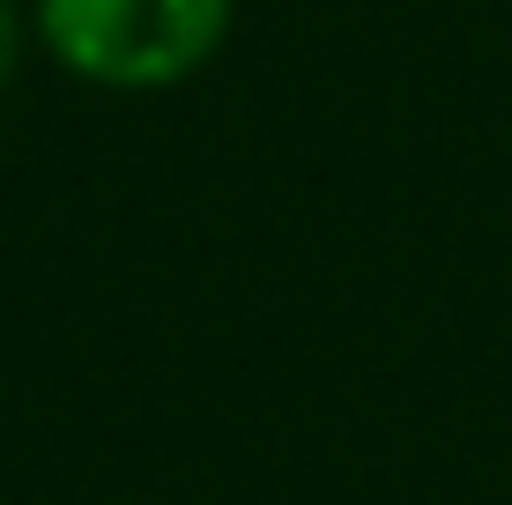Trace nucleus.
I'll list each match as a JSON object with an SVG mask.
<instances>
[{
	"label": "nucleus",
	"mask_w": 512,
	"mask_h": 505,
	"mask_svg": "<svg viewBox=\"0 0 512 505\" xmlns=\"http://www.w3.org/2000/svg\"><path fill=\"white\" fill-rule=\"evenodd\" d=\"M38 30L97 90H171L231 38V0H38Z\"/></svg>",
	"instance_id": "nucleus-1"
},
{
	"label": "nucleus",
	"mask_w": 512,
	"mask_h": 505,
	"mask_svg": "<svg viewBox=\"0 0 512 505\" xmlns=\"http://www.w3.org/2000/svg\"><path fill=\"white\" fill-rule=\"evenodd\" d=\"M15 67H23V15L15 0H0V90L15 82Z\"/></svg>",
	"instance_id": "nucleus-2"
}]
</instances>
